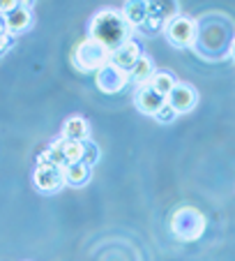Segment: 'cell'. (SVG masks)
Instances as JSON below:
<instances>
[{
	"label": "cell",
	"instance_id": "cell-1",
	"mask_svg": "<svg viewBox=\"0 0 235 261\" xmlns=\"http://www.w3.org/2000/svg\"><path fill=\"white\" fill-rule=\"evenodd\" d=\"M233 42L235 23L228 16L215 12V14H205L203 19H198V33H196V42L191 51L203 60L221 63V60L230 58Z\"/></svg>",
	"mask_w": 235,
	"mask_h": 261
},
{
	"label": "cell",
	"instance_id": "cell-2",
	"mask_svg": "<svg viewBox=\"0 0 235 261\" xmlns=\"http://www.w3.org/2000/svg\"><path fill=\"white\" fill-rule=\"evenodd\" d=\"M132 25L125 21L120 10H102L90 19L88 25V37L106 46L108 51H115L118 46H123L125 42L132 40Z\"/></svg>",
	"mask_w": 235,
	"mask_h": 261
},
{
	"label": "cell",
	"instance_id": "cell-3",
	"mask_svg": "<svg viewBox=\"0 0 235 261\" xmlns=\"http://www.w3.org/2000/svg\"><path fill=\"white\" fill-rule=\"evenodd\" d=\"M171 233L182 243H194L205 233V215L194 206H182L171 215Z\"/></svg>",
	"mask_w": 235,
	"mask_h": 261
},
{
	"label": "cell",
	"instance_id": "cell-4",
	"mask_svg": "<svg viewBox=\"0 0 235 261\" xmlns=\"http://www.w3.org/2000/svg\"><path fill=\"white\" fill-rule=\"evenodd\" d=\"M72 60H74V67L81 69V72L97 74L99 69H104L111 63V51H108L106 46H102L99 42L85 37L81 44H76Z\"/></svg>",
	"mask_w": 235,
	"mask_h": 261
},
{
	"label": "cell",
	"instance_id": "cell-5",
	"mask_svg": "<svg viewBox=\"0 0 235 261\" xmlns=\"http://www.w3.org/2000/svg\"><path fill=\"white\" fill-rule=\"evenodd\" d=\"M196 33H198V21L182 14L173 16L166 23V28H164L168 44L175 46V49H191L196 42Z\"/></svg>",
	"mask_w": 235,
	"mask_h": 261
},
{
	"label": "cell",
	"instance_id": "cell-6",
	"mask_svg": "<svg viewBox=\"0 0 235 261\" xmlns=\"http://www.w3.org/2000/svg\"><path fill=\"white\" fill-rule=\"evenodd\" d=\"M33 182L42 194H55L67 185L63 169L49 167V164H37V169H35V173H33Z\"/></svg>",
	"mask_w": 235,
	"mask_h": 261
},
{
	"label": "cell",
	"instance_id": "cell-7",
	"mask_svg": "<svg viewBox=\"0 0 235 261\" xmlns=\"http://www.w3.org/2000/svg\"><path fill=\"white\" fill-rule=\"evenodd\" d=\"M95 86L106 95H115L129 86V74L125 72V69H120V67L108 63L106 67L99 69V72L95 74Z\"/></svg>",
	"mask_w": 235,
	"mask_h": 261
},
{
	"label": "cell",
	"instance_id": "cell-8",
	"mask_svg": "<svg viewBox=\"0 0 235 261\" xmlns=\"http://www.w3.org/2000/svg\"><path fill=\"white\" fill-rule=\"evenodd\" d=\"M166 104L173 109V111H175L178 116H180V114H189L191 109L198 104V93H196L194 86L180 84V81H178V86L171 90V93H168Z\"/></svg>",
	"mask_w": 235,
	"mask_h": 261
},
{
	"label": "cell",
	"instance_id": "cell-9",
	"mask_svg": "<svg viewBox=\"0 0 235 261\" xmlns=\"http://www.w3.org/2000/svg\"><path fill=\"white\" fill-rule=\"evenodd\" d=\"M3 21H5V33L12 35V37H14V35L25 33V30L33 25V12H30V5L21 0L12 12L3 14Z\"/></svg>",
	"mask_w": 235,
	"mask_h": 261
},
{
	"label": "cell",
	"instance_id": "cell-10",
	"mask_svg": "<svg viewBox=\"0 0 235 261\" xmlns=\"http://www.w3.org/2000/svg\"><path fill=\"white\" fill-rule=\"evenodd\" d=\"M141 58H143V46L138 44L136 40H129L111 54V65H115V67L125 69V72L129 74Z\"/></svg>",
	"mask_w": 235,
	"mask_h": 261
},
{
	"label": "cell",
	"instance_id": "cell-11",
	"mask_svg": "<svg viewBox=\"0 0 235 261\" xmlns=\"http://www.w3.org/2000/svg\"><path fill=\"white\" fill-rule=\"evenodd\" d=\"M134 104H136V109L141 114L155 116L157 111L166 104V97H162V95L157 93L155 88H150V86H143V88H138L136 93H134Z\"/></svg>",
	"mask_w": 235,
	"mask_h": 261
},
{
	"label": "cell",
	"instance_id": "cell-12",
	"mask_svg": "<svg viewBox=\"0 0 235 261\" xmlns=\"http://www.w3.org/2000/svg\"><path fill=\"white\" fill-rule=\"evenodd\" d=\"M65 141H88L90 139V125L85 118L81 116H72V118L65 120L63 125V137Z\"/></svg>",
	"mask_w": 235,
	"mask_h": 261
},
{
	"label": "cell",
	"instance_id": "cell-13",
	"mask_svg": "<svg viewBox=\"0 0 235 261\" xmlns=\"http://www.w3.org/2000/svg\"><path fill=\"white\" fill-rule=\"evenodd\" d=\"M120 12H123L125 21L132 25V30H141V25L145 23V16H148V3L145 0H129V3L123 5Z\"/></svg>",
	"mask_w": 235,
	"mask_h": 261
},
{
	"label": "cell",
	"instance_id": "cell-14",
	"mask_svg": "<svg viewBox=\"0 0 235 261\" xmlns=\"http://www.w3.org/2000/svg\"><path fill=\"white\" fill-rule=\"evenodd\" d=\"M63 173H65V182H67V185H72V188H81V185H85V182L90 180V176H93V167H88L85 162H72V164H65Z\"/></svg>",
	"mask_w": 235,
	"mask_h": 261
},
{
	"label": "cell",
	"instance_id": "cell-15",
	"mask_svg": "<svg viewBox=\"0 0 235 261\" xmlns=\"http://www.w3.org/2000/svg\"><path fill=\"white\" fill-rule=\"evenodd\" d=\"M155 72L157 69H155V65H152V58L143 54V58L136 63V67L129 72V84H134L136 88H143V86L150 84V79H152V74Z\"/></svg>",
	"mask_w": 235,
	"mask_h": 261
},
{
	"label": "cell",
	"instance_id": "cell-16",
	"mask_svg": "<svg viewBox=\"0 0 235 261\" xmlns=\"http://www.w3.org/2000/svg\"><path fill=\"white\" fill-rule=\"evenodd\" d=\"M37 164H49V167H65V150H63V139L49 143V146L39 153Z\"/></svg>",
	"mask_w": 235,
	"mask_h": 261
},
{
	"label": "cell",
	"instance_id": "cell-17",
	"mask_svg": "<svg viewBox=\"0 0 235 261\" xmlns=\"http://www.w3.org/2000/svg\"><path fill=\"white\" fill-rule=\"evenodd\" d=\"M150 88H155L157 93L162 95V97H168V93H171L173 88L178 86V76L171 72H164V69H159V72L152 74V79H150Z\"/></svg>",
	"mask_w": 235,
	"mask_h": 261
},
{
	"label": "cell",
	"instance_id": "cell-18",
	"mask_svg": "<svg viewBox=\"0 0 235 261\" xmlns=\"http://www.w3.org/2000/svg\"><path fill=\"white\" fill-rule=\"evenodd\" d=\"M63 150H65V164L83 162L85 160V141H65L63 139Z\"/></svg>",
	"mask_w": 235,
	"mask_h": 261
},
{
	"label": "cell",
	"instance_id": "cell-19",
	"mask_svg": "<svg viewBox=\"0 0 235 261\" xmlns=\"http://www.w3.org/2000/svg\"><path fill=\"white\" fill-rule=\"evenodd\" d=\"M178 118V114L175 111H173L171 107H168V104H164L162 109H159V111H157L155 114V120H159V123H164V125H168V123H173V120Z\"/></svg>",
	"mask_w": 235,
	"mask_h": 261
},
{
	"label": "cell",
	"instance_id": "cell-20",
	"mask_svg": "<svg viewBox=\"0 0 235 261\" xmlns=\"http://www.w3.org/2000/svg\"><path fill=\"white\" fill-rule=\"evenodd\" d=\"M88 167H93V164L99 162V148L95 146L93 141H85V160H83Z\"/></svg>",
	"mask_w": 235,
	"mask_h": 261
},
{
	"label": "cell",
	"instance_id": "cell-21",
	"mask_svg": "<svg viewBox=\"0 0 235 261\" xmlns=\"http://www.w3.org/2000/svg\"><path fill=\"white\" fill-rule=\"evenodd\" d=\"M14 46V40H12V35H7V33H3L0 35V56H5L7 51Z\"/></svg>",
	"mask_w": 235,
	"mask_h": 261
},
{
	"label": "cell",
	"instance_id": "cell-22",
	"mask_svg": "<svg viewBox=\"0 0 235 261\" xmlns=\"http://www.w3.org/2000/svg\"><path fill=\"white\" fill-rule=\"evenodd\" d=\"M5 33V21H3V14H0V35Z\"/></svg>",
	"mask_w": 235,
	"mask_h": 261
},
{
	"label": "cell",
	"instance_id": "cell-23",
	"mask_svg": "<svg viewBox=\"0 0 235 261\" xmlns=\"http://www.w3.org/2000/svg\"><path fill=\"white\" fill-rule=\"evenodd\" d=\"M230 58L235 60V42H233V49H230Z\"/></svg>",
	"mask_w": 235,
	"mask_h": 261
}]
</instances>
